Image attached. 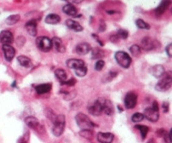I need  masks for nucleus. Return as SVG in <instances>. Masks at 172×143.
<instances>
[{
	"label": "nucleus",
	"mask_w": 172,
	"mask_h": 143,
	"mask_svg": "<svg viewBox=\"0 0 172 143\" xmlns=\"http://www.w3.org/2000/svg\"><path fill=\"white\" fill-rule=\"evenodd\" d=\"M75 121L77 125L79 126L81 131L84 130H93V128L96 126L94 123L90 119L87 115H85L83 113H79L75 116Z\"/></svg>",
	"instance_id": "1"
},
{
	"label": "nucleus",
	"mask_w": 172,
	"mask_h": 143,
	"mask_svg": "<svg viewBox=\"0 0 172 143\" xmlns=\"http://www.w3.org/2000/svg\"><path fill=\"white\" fill-rule=\"evenodd\" d=\"M66 125V118L64 115H57L55 122L53 123L52 127V134L55 137H60L62 135Z\"/></svg>",
	"instance_id": "2"
},
{
	"label": "nucleus",
	"mask_w": 172,
	"mask_h": 143,
	"mask_svg": "<svg viewBox=\"0 0 172 143\" xmlns=\"http://www.w3.org/2000/svg\"><path fill=\"white\" fill-rule=\"evenodd\" d=\"M115 60L118 64L123 68H129L131 64V58L124 51H118L115 54Z\"/></svg>",
	"instance_id": "3"
},
{
	"label": "nucleus",
	"mask_w": 172,
	"mask_h": 143,
	"mask_svg": "<svg viewBox=\"0 0 172 143\" xmlns=\"http://www.w3.org/2000/svg\"><path fill=\"white\" fill-rule=\"evenodd\" d=\"M164 77L160 80L158 84H156V90L160 91V92H165L169 90L172 84V78L170 74H164Z\"/></svg>",
	"instance_id": "4"
},
{
	"label": "nucleus",
	"mask_w": 172,
	"mask_h": 143,
	"mask_svg": "<svg viewBox=\"0 0 172 143\" xmlns=\"http://www.w3.org/2000/svg\"><path fill=\"white\" fill-rule=\"evenodd\" d=\"M36 45L43 52H49L52 49V42L50 39L44 36H40L36 39Z\"/></svg>",
	"instance_id": "5"
},
{
	"label": "nucleus",
	"mask_w": 172,
	"mask_h": 143,
	"mask_svg": "<svg viewBox=\"0 0 172 143\" xmlns=\"http://www.w3.org/2000/svg\"><path fill=\"white\" fill-rule=\"evenodd\" d=\"M89 113L92 116H100L102 112V99H98L88 106Z\"/></svg>",
	"instance_id": "6"
},
{
	"label": "nucleus",
	"mask_w": 172,
	"mask_h": 143,
	"mask_svg": "<svg viewBox=\"0 0 172 143\" xmlns=\"http://www.w3.org/2000/svg\"><path fill=\"white\" fill-rule=\"evenodd\" d=\"M143 116H144V118H147L148 121L155 123L160 118V113H159V111L153 110L152 107H147L144 110Z\"/></svg>",
	"instance_id": "7"
},
{
	"label": "nucleus",
	"mask_w": 172,
	"mask_h": 143,
	"mask_svg": "<svg viewBox=\"0 0 172 143\" xmlns=\"http://www.w3.org/2000/svg\"><path fill=\"white\" fill-rule=\"evenodd\" d=\"M137 102V96L135 93H128L125 98V106L127 109L134 108Z\"/></svg>",
	"instance_id": "8"
},
{
	"label": "nucleus",
	"mask_w": 172,
	"mask_h": 143,
	"mask_svg": "<svg viewBox=\"0 0 172 143\" xmlns=\"http://www.w3.org/2000/svg\"><path fill=\"white\" fill-rule=\"evenodd\" d=\"M3 51H4V57L7 61H11L16 55V51L10 44H4L3 45Z\"/></svg>",
	"instance_id": "9"
},
{
	"label": "nucleus",
	"mask_w": 172,
	"mask_h": 143,
	"mask_svg": "<svg viewBox=\"0 0 172 143\" xmlns=\"http://www.w3.org/2000/svg\"><path fill=\"white\" fill-rule=\"evenodd\" d=\"M14 42V37L11 32L3 31L0 33V43L3 44H11Z\"/></svg>",
	"instance_id": "10"
},
{
	"label": "nucleus",
	"mask_w": 172,
	"mask_h": 143,
	"mask_svg": "<svg viewBox=\"0 0 172 143\" xmlns=\"http://www.w3.org/2000/svg\"><path fill=\"white\" fill-rule=\"evenodd\" d=\"M91 51V47L89 44L88 43H80L75 48L76 53L79 55H87L90 51Z\"/></svg>",
	"instance_id": "11"
},
{
	"label": "nucleus",
	"mask_w": 172,
	"mask_h": 143,
	"mask_svg": "<svg viewBox=\"0 0 172 143\" xmlns=\"http://www.w3.org/2000/svg\"><path fill=\"white\" fill-rule=\"evenodd\" d=\"M114 135L112 133L99 132L97 134V141L100 143H112L114 141Z\"/></svg>",
	"instance_id": "12"
},
{
	"label": "nucleus",
	"mask_w": 172,
	"mask_h": 143,
	"mask_svg": "<svg viewBox=\"0 0 172 143\" xmlns=\"http://www.w3.org/2000/svg\"><path fill=\"white\" fill-rule=\"evenodd\" d=\"M67 66L71 69L77 70L80 68L85 67L86 65L84 63V61L79 59H69L67 61Z\"/></svg>",
	"instance_id": "13"
},
{
	"label": "nucleus",
	"mask_w": 172,
	"mask_h": 143,
	"mask_svg": "<svg viewBox=\"0 0 172 143\" xmlns=\"http://www.w3.org/2000/svg\"><path fill=\"white\" fill-rule=\"evenodd\" d=\"M102 112L108 116L113 115L114 113V107L113 103L107 99H102Z\"/></svg>",
	"instance_id": "14"
},
{
	"label": "nucleus",
	"mask_w": 172,
	"mask_h": 143,
	"mask_svg": "<svg viewBox=\"0 0 172 143\" xmlns=\"http://www.w3.org/2000/svg\"><path fill=\"white\" fill-rule=\"evenodd\" d=\"M151 73L154 78H162L166 72H165V69H164V66L159 64V65L153 66L151 68Z\"/></svg>",
	"instance_id": "15"
},
{
	"label": "nucleus",
	"mask_w": 172,
	"mask_h": 143,
	"mask_svg": "<svg viewBox=\"0 0 172 143\" xmlns=\"http://www.w3.org/2000/svg\"><path fill=\"white\" fill-rule=\"evenodd\" d=\"M170 4V0H162V2L160 3V4L155 9V14L156 16H160L164 14L166 9H168V7Z\"/></svg>",
	"instance_id": "16"
},
{
	"label": "nucleus",
	"mask_w": 172,
	"mask_h": 143,
	"mask_svg": "<svg viewBox=\"0 0 172 143\" xmlns=\"http://www.w3.org/2000/svg\"><path fill=\"white\" fill-rule=\"evenodd\" d=\"M51 42H52V47H54L56 51H58L60 53H64L66 51L65 46H64L62 41L60 38L55 37V38H52Z\"/></svg>",
	"instance_id": "17"
},
{
	"label": "nucleus",
	"mask_w": 172,
	"mask_h": 143,
	"mask_svg": "<svg viewBox=\"0 0 172 143\" xmlns=\"http://www.w3.org/2000/svg\"><path fill=\"white\" fill-rule=\"evenodd\" d=\"M26 124L32 129L34 130H38V128L39 127V121L38 118H36L33 116H28L25 118Z\"/></svg>",
	"instance_id": "18"
},
{
	"label": "nucleus",
	"mask_w": 172,
	"mask_h": 143,
	"mask_svg": "<svg viewBox=\"0 0 172 143\" xmlns=\"http://www.w3.org/2000/svg\"><path fill=\"white\" fill-rule=\"evenodd\" d=\"M26 32L31 35V36H36L37 34V23L34 20L29 21L26 24Z\"/></svg>",
	"instance_id": "19"
},
{
	"label": "nucleus",
	"mask_w": 172,
	"mask_h": 143,
	"mask_svg": "<svg viewBox=\"0 0 172 143\" xmlns=\"http://www.w3.org/2000/svg\"><path fill=\"white\" fill-rule=\"evenodd\" d=\"M66 25L69 28V29L73 30L75 32H81L83 31V26L80 25L79 22L73 21L72 19H68L66 21Z\"/></svg>",
	"instance_id": "20"
},
{
	"label": "nucleus",
	"mask_w": 172,
	"mask_h": 143,
	"mask_svg": "<svg viewBox=\"0 0 172 143\" xmlns=\"http://www.w3.org/2000/svg\"><path fill=\"white\" fill-rule=\"evenodd\" d=\"M142 48L146 51H152L154 48V43L152 40L151 38L146 37V38H142Z\"/></svg>",
	"instance_id": "21"
},
{
	"label": "nucleus",
	"mask_w": 172,
	"mask_h": 143,
	"mask_svg": "<svg viewBox=\"0 0 172 143\" xmlns=\"http://www.w3.org/2000/svg\"><path fill=\"white\" fill-rule=\"evenodd\" d=\"M62 11L67 16H77L78 15V10L77 9L71 4H66L64 7L62 8Z\"/></svg>",
	"instance_id": "22"
},
{
	"label": "nucleus",
	"mask_w": 172,
	"mask_h": 143,
	"mask_svg": "<svg viewBox=\"0 0 172 143\" xmlns=\"http://www.w3.org/2000/svg\"><path fill=\"white\" fill-rule=\"evenodd\" d=\"M51 88H52L51 84H43L36 86L35 90L39 95H43V94H46V93L50 92L51 90Z\"/></svg>",
	"instance_id": "23"
},
{
	"label": "nucleus",
	"mask_w": 172,
	"mask_h": 143,
	"mask_svg": "<svg viewBox=\"0 0 172 143\" xmlns=\"http://www.w3.org/2000/svg\"><path fill=\"white\" fill-rule=\"evenodd\" d=\"M60 21H61V17L56 14H50L45 18V22L47 24H51V25L58 24Z\"/></svg>",
	"instance_id": "24"
},
{
	"label": "nucleus",
	"mask_w": 172,
	"mask_h": 143,
	"mask_svg": "<svg viewBox=\"0 0 172 143\" xmlns=\"http://www.w3.org/2000/svg\"><path fill=\"white\" fill-rule=\"evenodd\" d=\"M17 61L19 62V64L24 67V68H31L32 67V61L31 60L27 57V56H25V55H20L17 57Z\"/></svg>",
	"instance_id": "25"
},
{
	"label": "nucleus",
	"mask_w": 172,
	"mask_h": 143,
	"mask_svg": "<svg viewBox=\"0 0 172 143\" xmlns=\"http://www.w3.org/2000/svg\"><path fill=\"white\" fill-rule=\"evenodd\" d=\"M55 75L61 82L66 81L67 78V72L63 69H56L55 71Z\"/></svg>",
	"instance_id": "26"
},
{
	"label": "nucleus",
	"mask_w": 172,
	"mask_h": 143,
	"mask_svg": "<svg viewBox=\"0 0 172 143\" xmlns=\"http://www.w3.org/2000/svg\"><path fill=\"white\" fill-rule=\"evenodd\" d=\"M21 20V16L20 15H12V16H9L6 19V24L7 25H15L16 23H17L18 21Z\"/></svg>",
	"instance_id": "27"
},
{
	"label": "nucleus",
	"mask_w": 172,
	"mask_h": 143,
	"mask_svg": "<svg viewBox=\"0 0 172 143\" xmlns=\"http://www.w3.org/2000/svg\"><path fill=\"white\" fill-rule=\"evenodd\" d=\"M92 59H100L104 56V51H101L100 48H94L92 50Z\"/></svg>",
	"instance_id": "28"
},
{
	"label": "nucleus",
	"mask_w": 172,
	"mask_h": 143,
	"mask_svg": "<svg viewBox=\"0 0 172 143\" xmlns=\"http://www.w3.org/2000/svg\"><path fill=\"white\" fill-rule=\"evenodd\" d=\"M135 128L137 129V130H139V131L141 132V135H142V140H144L146 137H147V133H148V131H149L148 127L146 126V125H141V124H138V125H135Z\"/></svg>",
	"instance_id": "29"
},
{
	"label": "nucleus",
	"mask_w": 172,
	"mask_h": 143,
	"mask_svg": "<svg viewBox=\"0 0 172 143\" xmlns=\"http://www.w3.org/2000/svg\"><path fill=\"white\" fill-rule=\"evenodd\" d=\"M44 113H45V116H46L48 119H50L52 123L55 122L57 115L55 113V112L53 110L51 109V108H46L44 110Z\"/></svg>",
	"instance_id": "30"
},
{
	"label": "nucleus",
	"mask_w": 172,
	"mask_h": 143,
	"mask_svg": "<svg viewBox=\"0 0 172 143\" xmlns=\"http://www.w3.org/2000/svg\"><path fill=\"white\" fill-rule=\"evenodd\" d=\"M79 135L87 140H92L94 138V132L92 130H84L79 132Z\"/></svg>",
	"instance_id": "31"
},
{
	"label": "nucleus",
	"mask_w": 172,
	"mask_h": 143,
	"mask_svg": "<svg viewBox=\"0 0 172 143\" xmlns=\"http://www.w3.org/2000/svg\"><path fill=\"white\" fill-rule=\"evenodd\" d=\"M135 24L137 26V27H139L140 29H150V26L148 25L147 22H145L143 20H142V19H137L135 21Z\"/></svg>",
	"instance_id": "32"
},
{
	"label": "nucleus",
	"mask_w": 172,
	"mask_h": 143,
	"mask_svg": "<svg viewBox=\"0 0 172 143\" xmlns=\"http://www.w3.org/2000/svg\"><path fill=\"white\" fill-rule=\"evenodd\" d=\"M130 51L131 52V54L134 55V56H139L142 53V51H141V48L136 45V44H134L130 48Z\"/></svg>",
	"instance_id": "33"
},
{
	"label": "nucleus",
	"mask_w": 172,
	"mask_h": 143,
	"mask_svg": "<svg viewBox=\"0 0 172 143\" xmlns=\"http://www.w3.org/2000/svg\"><path fill=\"white\" fill-rule=\"evenodd\" d=\"M143 118H144V116H143L142 113H135L133 114L132 118H131V120L133 123H139L141 121H142Z\"/></svg>",
	"instance_id": "34"
},
{
	"label": "nucleus",
	"mask_w": 172,
	"mask_h": 143,
	"mask_svg": "<svg viewBox=\"0 0 172 143\" xmlns=\"http://www.w3.org/2000/svg\"><path fill=\"white\" fill-rule=\"evenodd\" d=\"M75 71V74L78 77H80V78H82V77H84V76L86 75V73H87V67L85 66V67H83V68H80L79 69H77V70H74Z\"/></svg>",
	"instance_id": "35"
},
{
	"label": "nucleus",
	"mask_w": 172,
	"mask_h": 143,
	"mask_svg": "<svg viewBox=\"0 0 172 143\" xmlns=\"http://www.w3.org/2000/svg\"><path fill=\"white\" fill-rule=\"evenodd\" d=\"M117 37L118 38H122V39H126L128 38V35H129V33L125 29H120L118 31L117 33Z\"/></svg>",
	"instance_id": "36"
},
{
	"label": "nucleus",
	"mask_w": 172,
	"mask_h": 143,
	"mask_svg": "<svg viewBox=\"0 0 172 143\" xmlns=\"http://www.w3.org/2000/svg\"><path fill=\"white\" fill-rule=\"evenodd\" d=\"M104 66H105V61H102V60H99L95 64V69L97 71H101L102 68H104Z\"/></svg>",
	"instance_id": "37"
},
{
	"label": "nucleus",
	"mask_w": 172,
	"mask_h": 143,
	"mask_svg": "<svg viewBox=\"0 0 172 143\" xmlns=\"http://www.w3.org/2000/svg\"><path fill=\"white\" fill-rule=\"evenodd\" d=\"M25 42H26V38H24V37H22V36L19 37V38H17L16 41V44L19 47L23 46V45H24V44H25Z\"/></svg>",
	"instance_id": "38"
},
{
	"label": "nucleus",
	"mask_w": 172,
	"mask_h": 143,
	"mask_svg": "<svg viewBox=\"0 0 172 143\" xmlns=\"http://www.w3.org/2000/svg\"><path fill=\"white\" fill-rule=\"evenodd\" d=\"M165 143H171V137H170V131L166 132V134L163 136Z\"/></svg>",
	"instance_id": "39"
},
{
	"label": "nucleus",
	"mask_w": 172,
	"mask_h": 143,
	"mask_svg": "<svg viewBox=\"0 0 172 143\" xmlns=\"http://www.w3.org/2000/svg\"><path fill=\"white\" fill-rule=\"evenodd\" d=\"M167 131L164 130V129H159L158 131H156V135H158L159 137H163L165 134H166Z\"/></svg>",
	"instance_id": "40"
},
{
	"label": "nucleus",
	"mask_w": 172,
	"mask_h": 143,
	"mask_svg": "<svg viewBox=\"0 0 172 143\" xmlns=\"http://www.w3.org/2000/svg\"><path fill=\"white\" fill-rule=\"evenodd\" d=\"M76 83L75 79H73V78H71L70 80H66V81H63L61 82V84H67V85H70V86H72V85H74Z\"/></svg>",
	"instance_id": "41"
},
{
	"label": "nucleus",
	"mask_w": 172,
	"mask_h": 143,
	"mask_svg": "<svg viewBox=\"0 0 172 143\" xmlns=\"http://www.w3.org/2000/svg\"><path fill=\"white\" fill-rule=\"evenodd\" d=\"M165 51H166L167 55H168L170 57H171L172 56V44H170L168 46L165 48Z\"/></svg>",
	"instance_id": "42"
},
{
	"label": "nucleus",
	"mask_w": 172,
	"mask_h": 143,
	"mask_svg": "<svg viewBox=\"0 0 172 143\" xmlns=\"http://www.w3.org/2000/svg\"><path fill=\"white\" fill-rule=\"evenodd\" d=\"M169 102L165 101L163 103V109H164V113H168L169 112Z\"/></svg>",
	"instance_id": "43"
},
{
	"label": "nucleus",
	"mask_w": 172,
	"mask_h": 143,
	"mask_svg": "<svg viewBox=\"0 0 172 143\" xmlns=\"http://www.w3.org/2000/svg\"><path fill=\"white\" fill-rule=\"evenodd\" d=\"M65 1H67V2H69V4H80V3H82L83 1L84 0H65Z\"/></svg>",
	"instance_id": "44"
},
{
	"label": "nucleus",
	"mask_w": 172,
	"mask_h": 143,
	"mask_svg": "<svg viewBox=\"0 0 172 143\" xmlns=\"http://www.w3.org/2000/svg\"><path fill=\"white\" fill-rule=\"evenodd\" d=\"M152 108L153 110H155V111H159V105H158L157 101H153V106H152Z\"/></svg>",
	"instance_id": "45"
},
{
	"label": "nucleus",
	"mask_w": 172,
	"mask_h": 143,
	"mask_svg": "<svg viewBox=\"0 0 172 143\" xmlns=\"http://www.w3.org/2000/svg\"><path fill=\"white\" fill-rule=\"evenodd\" d=\"M147 143H155V141H154V140L152 139V140H150V141H148Z\"/></svg>",
	"instance_id": "46"
}]
</instances>
